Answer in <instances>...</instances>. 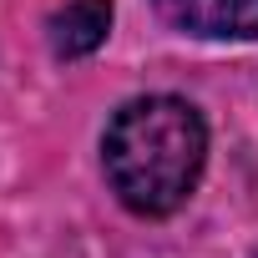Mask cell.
I'll return each mask as SVG.
<instances>
[{
  "mask_svg": "<svg viewBox=\"0 0 258 258\" xmlns=\"http://www.w3.org/2000/svg\"><path fill=\"white\" fill-rule=\"evenodd\" d=\"M208 162V121L182 96H137L126 101L106 137H101V167L121 208L137 218H167L177 213Z\"/></svg>",
  "mask_w": 258,
  "mask_h": 258,
  "instance_id": "6da1fadb",
  "label": "cell"
},
{
  "mask_svg": "<svg viewBox=\"0 0 258 258\" xmlns=\"http://www.w3.org/2000/svg\"><path fill=\"white\" fill-rule=\"evenodd\" d=\"M157 16L203 41H253L258 0H157Z\"/></svg>",
  "mask_w": 258,
  "mask_h": 258,
  "instance_id": "7a4b0ae2",
  "label": "cell"
},
{
  "mask_svg": "<svg viewBox=\"0 0 258 258\" xmlns=\"http://www.w3.org/2000/svg\"><path fill=\"white\" fill-rule=\"evenodd\" d=\"M111 31V0H66V6L51 11L46 21V36H51V51L61 61H76V56H91Z\"/></svg>",
  "mask_w": 258,
  "mask_h": 258,
  "instance_id": "3957f363",
  "label": "cell"
}]
</instances>
